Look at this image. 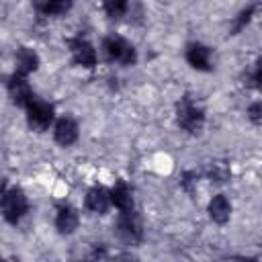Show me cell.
<instances>
[{"mask_svg": "<svg viewBox=\"0 0 262 262\" xmlns=\"http://www.w3.org/2000/svg\"><path fill=\"white\" fill-rule=\"evenodd\" d=\"M0 211H2V217L16 225L29 211V201L25 196V192L20 188H8L0 194Z\"/></svg>", "mask_w": 262, "mask_h": 262, "instance_id": "obj_1", "label": "cell"}, {"mask_svg": "<svg viewBox=\"0 0 262 262\" xmlns=\"http://www.w3.org/2000/svg\"><path fill=\"white\" fill-rule=\"evenodd\" d=\"M176 119H178V125H180L184 131L196 133V131H201V127H203L205 113H203V108H201L190 96H184V98H180V102L176 104Z\"/></svg>", "mask_w": 262, "mask_h": 262, "instance_id": "obj_2", "label": "cell"}, {"mask_svg": "<svg viewBox=\"0 0 262 262\" xmlns=\"http://www.w3.org/2000/svg\"><path fill=\"white\" fill-rule=\"evenodd\" d=\"M102 49H104V53L108 55V59L119 61V63H123V66H133L135 59H137L133 45H129L125 39L115 37V35H111V37H106V39L102 41Z\"/></svg>", "mask_w": 262, "mask_h": 262, "instance_id": "obj_3", "label": "cell"}, {"mask_svg": "<svg viewBox=\"0 0 262 262\" xmlns=\"http://www.w3.org/2000/svg\"><path fill=\"white\" fill-rule=\"evenodd\" d=\"M117 229H119V235L129 242V244H137L143 235V225H141V217L129 209V211H121V217H119V223H117Z\"/></svg>", "mask_w": 262, "mask_h": 262, "instance_id": "obj_4", "label": "cell"}, {"mask_svg": "<svg viewBox=\"0 0 262 262\" xmlns=\"http://www.w3.org/2000/svg\"><path fill=\"white\" fill-rule=\"evenodd\" d=\"M27 119H29V125L37 131H45L51 121H53V106L47 104V102H41V100H31L27 104Z\"/></svg>", "mask_w": 262, "mask_h": 262, "instance_id": "obj_5", "label": "cell"}, {"mask_svg": "<svg viewBox=\"0 0 262 262\" xmlns=\"http://www.w3.org/2000/svg\"><path fill=\"white\" fill-rule=\"evenodd\" d=\"M6 88H8V94H10L12 102L18 104V106H27V104L35 98V96H33V90H31V86H29V82H27L25 76H20V74L10 76L8 82H6Z\"/></svg>", "mask_w": 262, "mask_h": 262, "instance_id": "obj_6", "label": "cell"}, {"mask_svg": "<svg viewBox=\"0 0 262 262\" xmlns=\"http://www.w3.org/2000/svg\"><path fill=\"white\" fill-rule=\"evenodd\" d=\"M70 49H72L74 61H76L78 66L92 68V66L96 63V51H94V47H92L86 39H82V37L72 39V41H70Z\"/></svg>", "mask_w": 262, "mask_h": 262, "instance_id": "obj_7", "label": "cell"}, {"mask_svg": "<svg viewBox=\"0 0 262 262\" xmlns=\"http://www.w3.org/2000/svg\"><path fill=\"white\" fill-rule=\"evenodd\" d=\"M186 61L201 72L211 70V49L203 43H190L186 47Z\"/></svg>", "mask_w": 262, "mask_h": 262, "instance_id": "obj_8", "label": "cell"}, {"mask_svg": "<svg viewBox=\"0 0 262 262\" xmlns=\"http://www.w3.org/2000/svg\"><path fill=\"white\" fill-rule=\"evenodd\" d=\"M53 135H55V141H57L59 145H63V147L72 145V143L78 139V125H76V121L70 119V117H61V119L55 123Z\"/></svg>", "mask_w": 262, "mask_h": 262, "instance_id": "obj_9", "label": "cell"}, {"mask_svg": "<svg viewBox=\"0 0 262 262\" xmlns=\"http://www.w3.org/2000/svg\"><path fill=\"white\" fill-rule=\"evenodd\" d=\"M108 205H111V196H108V192L104 188L94 186V188L88 190V194H86V209L88 211L102 215V213L108 211Z\"/></svg>", "mask_w": 262, "mask_h": 262, "instance_id": "obj_10", "label": "cell"}, {"mask_svg": "<svg viewBox=\"0 0 262 262\" xmlns=\"http://www.w3.org/2000/svg\"><path fill=\"white\" fill-rule=\"evenodd\" d=\"M55 227L59 233H74L78 227V213L70 205H61L55 215Z\"/></svg>", "mask_w": 262, "mask_h": 262, "instance_id": "obj_11", "label": "cell"}, {"mask_svg": "<svg viewBox=\"0 0 262 262\" xmlns=\"http://www.w3.org/2000/svg\"><path fill=\"white\" fill-rule=\"evenodd\" d=\"M37 68H39V55L29 47H20L16 51V74L27 76Z\"/></svg>", "mask_w": 262, "mask_h": 262, "instance_id": "obj_12", "label": "cell"}, {"mask_svg": "<svg viewBox=\"0 0 262 262\" xmlns=\"http://www.w3.org/2000/svg\"><path fill=\"white\" fill-rule=\"evenodd\" d=\"M108 196H111V203H113L119 211H129V209H133V196H131V190H129V186H127L125 182H117V184L113 186V190L108 192Z\"/></svg>", "mask_w": 262, "mask_h": 262, "instance_id": "obj_13", "label": "cell"}, {"mask_svg": "<svg viewBox=\"0 0 262 262\" xmlns=\"http://www.w3.org/2000/svg\"><path fill=\"white\" fill-rule=\"evenodd\" d=\"M229 213H231V205L229 201L223 196V194H217L211 199L209 203V215L215 223H225L229 219Z\"/></svg>", "mask_w": 262, "mask_h": 262, "instance_id": "obj_14", "label": "cell"}, {"mask_svg": "<svg viewBox=\"0 0 262 262\" xmlns=\"http://www.w3.org/2000/svg\"><path fill=\"white\" fill-rule=\"evenodd\" d=\"M72 8V0H39L37 10L39 14L51 16V14H63L66 10Z\"/></svg>", "mask_w": 262, "mask_h": 262, "instance_id": "obj_15", "label": "cell"}, {"mask_svg": "<svg viewBox=\"0 0 262 262\" xmlns=\"http://www.w3.org/2000/svg\"><path fill=\"white\" fill-rule=\"evenodd\" d=\"M102 8H104L106 16H111V18H121V16L127 12V8H129V0H104Z\"/></svg>", "mask_w": 262, "mask_h": 262, "instance_id": "obj_16", "label": "cell"}, {"mask_svg": "<svg viewBox=\"0 0 262 262\" xmlns=\"http://www.w3.org/2000/svg\"><path fill=\"white\" fill-rule=\"evenodd\" d=\"M229 174H231V172H229V166H227L225 162H213L211 168H209V178H211L213 182H217V184L229 180Z\"/></svg>", "mask_w": 262, "mask_h": 262, "instance_id": "obj_17", "label": "cell"}, {"mask_svg": "<svg viewBox=\"0 0 262 262\" xmlns=\"http://www.w3.org/2000/svg\"><path fill=\"white\" fill-rule=\"evenodd\" d=\"M256 8H258V4H250L246 10H242V12L235 16V20H233V29H231V33H239V31H242L250 20H252V16H254Z\"/></svg>", "mask_w": 262, "mask_h": 262, "instance_id": "obj_18", "label": "cell"}, {"mask_svg": "<svg viewBox=\"0 0 262 262\" xmlns=\"http://www.w3.org/2000/svg\"><path fill=\"white\" fill-rule=\"evenodd\" d=\"M196 180H199L196 172H184V174H182V180H180V184L184 186V190L192 192V190L196 188Z\"/></svg>", "mask_w": 262, "mask_h": 262, "instance_id": "obj_19", "label": "cell"}, {"mask_svg": "<svg viewBox=\"0 0 262 262\" xmlns=\"http://www.w3.org/2000/svg\"><path fill=\"white\" fill-rule=\"evenodd\" d=\"M248 115H250V119H252L254 123H260V115H262V104H260V102H254V104H250V108H248Z\"/></svg>", "mask_w": 262, "mask_h": 262, "instance_id": "obj_20", "label": "cell"}]
</instances>
